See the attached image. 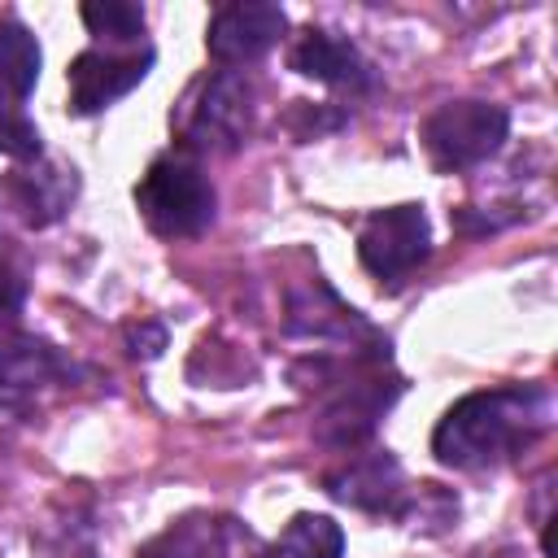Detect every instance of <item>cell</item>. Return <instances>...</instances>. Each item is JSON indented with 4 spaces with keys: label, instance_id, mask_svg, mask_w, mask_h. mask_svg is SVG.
I'll return each instance as SVG.
<instances>
[{
    "label": "cell",
    "instance_id": "cell-1",
    "mask_svg": "<svg viewBox=\"0 0 558 558\" xmlns=\"http://www.w3.org/2000/svg\"><path fill=\"white\" fill-rule=\"evenodd\" d=\"M554 423V397L541 384H506L488 392H466L453 401L436 432L432 453L453 471H488L523 453Z\"/></svg>",
    "mask_w": 558,
    "mask_h": 558
},
{
    "label": "cell",
    "instance_id": "cell-2",
    "mask_svg": "<svg viewBox=\"0 0 558 558\" xmlns=\"http://www.w3.org/2000/svg\"><path fill=\"white\" fill-rule=\"evenodd\" d=\"M135 205L144 214V222L157 231V235H170V240H187V235H201L209 222H214V183L205 179L196 153L187 148H170L161 157L148 161V170L140 174L135 183Z\"/></svg>",
    "mask_w": 558,
    "mask_h": 558
},
{
    "label": "cell",
    "instance_id": "cell-3",
    "mask_svg": "<svg viewBox=\"0 0 558 558\" xmlns=\"http://www.w3.org/2000/svg\"><path fill=\"white\" fill-rule=\"evenodd\" d=\"M510 131V113L493 100H445L423 118V148L436 170H471L488 161Z\"/></svg>",
    "mask_w": 558,
    "mask_h": 558
},
{
    "label": "cell",
    "instance_id": "cell-4",
    "mask_svg": "<svg viewBox=\"0 0 558 558\" xmlns=\"http://www.w3.org/2000/svg\"><path fill=\"white\" fill-rule=\"evenodd\" d=\"M253 126V87L235 70H218L205 78L179 113L187 153H231L248 140Z\"/></svg>",
    "mask_w": 558,
    "mask_h": 558
},
{
    "label": "cell",
    "instance_id": "cell-5",
    "mask_svg": "<svg viewBox=\"0 0 558 558\" xmlns=\"http://www.w3.org/2000/svg\"><path fill=\"white\" fill-rule=\"evenodd\" d=\"M432 253V227L423 205L375 209L357 231V257L375 279H405Z\"/></svg>",
    "mask_w": 558,
    "mask_h": 558
},
{
    "label": "cell",
    "instance_id": "cell-6",
    "mask_svg": "<svg viewBox=\"0 0 558 558\" xmlns=\"http://www.w3.org/2000/svg\"><path fill=\"white\" fill-rule=\"evenodd\" d=\"M153 65V48H135V52H105V48H87L70 61L65 83H70V113L87 118L109 109L113 100H122L131 87L144 83Z\"/></svg>",
    "mask_w": 558,
    "mask_h": 558
},
{
    "label": "cell",
    "instance_id": "cell-7",
    "mask_svg": "<svg viewBox=\"0 0 558 558\" xmlns=\"http://www.w3.org/2000/svg\"><path fill=\"white\" fill-rule=\"evenodd\" d=\"M262 541L227 514H183L135 558H262Z\"/></svg>",
    "mask_w": 558,
    "mask_h": 558
},
{
    "label": "cell",
    "instance_id": "cell-8",
    "mask_svg": "<svg viewBox=\"0 0 558 558\" xmlns=\"http://www.w3.org/2000/svg\"><path fill=\"white\" fill-rule=\"evenodd\" d=\"M288 31V13L279 4H266V0H235V4H222L209 26H205V48L214 61L222 65H240V61H253L262 52H270Z\"/></svg>",
    "mask_w": 558,
    "mask_h": 558
},
{
    "label": "cell",
    "instance_id": "cell-9",
    "mask_svg": "<svg viewBox=\"0 0 558 558\" xmlns=\"http://www.w3.org/2000/svg\"><path fill=\"white\" fill-rule=\"evenodd\" d=\"M323 488H327L336 501L353 506V510H375V514H397V519H401V510H405V501H410V493H414V488L405 484L397 458H388V449L344 462L340 471H331V475L323 480Z\"/></svg>",
    "mask_w": 558,
    "mask_h": 558
},
{
    "label": "cell",
    "instance_id": "cell-10",
    "mask_svg": "<svg viewBox=\"0 0 558 558\" xmlns=\"http://www.w3.org/2000/svg\"><path fill=\"white\" fill-rule=\"evenodd\" d=\"M288 65H292L296 74L314 78V83H327V87H344V92H366V87H375L371 61H366L349 39H340V35H331V31H318V26H310V31L292 44Z\"/></svg>",
    "mask_w": 558,
    "mask_h": 558
},
{
    "label": "cell",
    "instance_id": "cell-11",
    "mask_svg": "<svg viewBox=\"0 0 558 558\" xmlns=\"http://www.w3.org/2000/svg\"><path fill=\"white\" fill-rule=\"evenodd\" d=\"M65 375V362L57 357L52 344L35 336H4L0 340V405H26L35 392L57 384Z\"/></svg>",
    "mask_w": 558,
    "mask_h": 558
},
{
    "label": "cell",
    "instance_id": "cell-12",
    "mask_svg": "<svg viewBox=\"0 0 558 558\" xmlns=\"http://www.w3.org/2000/svg\"><path fill=\"white\" fill-rule=\"evenodd\" d=\"M74 187H78V179H74V170H65V166H39V170L31 166V170L13 174V183H9L13 205L22 209V218H26L31 227L57 222V218L70 209Z\"/></svg>",
    "mask_w": 558,
    "mask_h": 558
},
{
    "label": "cell",
    "instance_id": "cell-13",
    "mask_svg": "<svg viewBox=\"0 0 558 558\" xmlns=\"http://www.w3.org/2000/svg\"><path fill=\"white\" fill-rule=\"evenodd\" d=\"M39 65H44L39 39L22 22H0V92L26 105V96L39 83Z\"/></svg>",
    "mask_w": 558,
    "mask_h": 558
},
{
    "label": "cell",
    "instance_id": "cell-14",
    "mask_svg": "<svg viewBox=\"0 0 558 558\" xmlns=\"http://www.w3.org/2000/svg\"><path fill=\"white\" fill-rule=\"evenodd\" d=\"M279 558H344V532L331 514H292L279 536Z\"/></svg>",
    "mask_w": 558,
    "mask_h": 558
},
{
    "label": "cell",
    "instance_id": "cell-15",
    "mask_svg": "<svg viewBox=\"0 0 558 558\" xmlns=\"http://www.w3.org/2000/svg\"><path fill=\"white\" fill-rule=\"evenodd\" d=\"M78 17L96 39H109V44H140L144 35V9L131 0H87Z\"/></svg>",
    "mask_w": 558,
    "mask_h": 558
},
{
    "label": "cell",
    "instance_id": "cell-16",
    "mask_svg": "<svg viewBox=\"0 0 558 558\" xmlns=\"http://www.w3.org/2000/svg\"><path fill=\"white\" fill-rule=\"evenodd\" d=\"M0 153L13 157V161H35L44 153V140H39V126L26 118L22 100L4 96L0 92Z\"/></svg>",
    "mask_w": 558,
    "mask_h": 558
},
{
    "label": "cell",
    "instance_id": "cell-17",
    "mask_svg": "<svg viewBox=\"0 0 558 558\" xmlns=\"http://www.w3.org/2000/svg\"><path fill=\"white\" fill-rule=\"evenodd\" d=\"M22 305H26V279H22L17 262L9 257V248L0 244V318L22 314Z\"/></svg>",
    "mask_w": 558,
    "mask_h": 558
},
{
    "label": "cell",
    "instance_id": "cell-18",
    "mask_svg": "<svg viewBox=\"0 0 558 558\" xmlns=\"http://www.w3.org/2000/svg\"><path fill=\"white\" fill-rule=\"evenodd\" d=\"M126 344H131L135 357H157V353L166 349V327H157V323H140V327L126 331Z\"/></svg>",
    "mask_w": 558,
    "mask_h": 558
}]
</instances>
